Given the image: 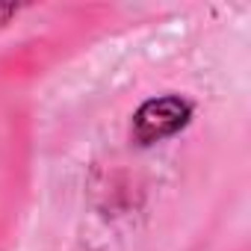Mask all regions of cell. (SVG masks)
<instances>
[{"label": "cell", "instance_id": "cell-1", "mask_svg": "<svg viewBox=\"0 0 251 251\" xmlns=\"http://www.w3.org/2000/svg\"><path fill=\"white\" fill-rule=\"evenodd\" d=\"M195 115V103L183 95H157L148 98L130 121V133L133 142H139L142 148L166 142L172 136H177L180 130L189 127V121Z\"/></svg>", "mask_w": 251, "mask_h": 251}, {"label": "cell", "instance_id": "cell-2", "mask_svg": "<svg viewBox=\"0 0 251 251\" xmlns=\"http://www.w3.org/2000/svg\"><path fill=\"white\" fill-rule=\"evenodd\" d=\"M18 12H21V6H18V3H0V30H3V27H6Z\"/></svg>", "mask_w": 251, "mask_h": 251}]
</instances>
